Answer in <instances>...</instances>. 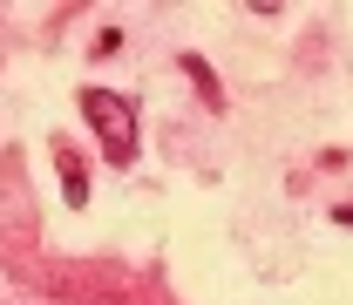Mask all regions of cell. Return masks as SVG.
I'll use <instances>...</instances> for the list:
<instances>
[{
    "instance_id": "6da1fadb",
    "label": "cell",
    "mask_w": 353,
    "mask_h": 305,
    "mask_svg": "<svg viewBox=\"0 0 353 305\" xmlns=\"http://www.w3.org/2000/svg\"><path fill=\"white\" fill-rule=\"evenodd\" d=\"M82 116L95 123L109 163H136V109L116 95V88H82Z\"/></svg>"
},
{
    "instance_id": "7a4b0ae2",
    "label": "cell",
    "mask_w": 353,
    "mask_h": 305,
    "mask_svg": "<svg viewBox=\"0 0 353 305\" xmlns=\"http://www.w3.org/2000/svg\"><path fill=\"white\" fill-rule=\"evenodd\" d=\"M54 170H61V197H68V211H82V204H88V170H82V156H75L68 143H54Z\"/></svg>"
},
{
    "instance_id": "3957f363",
    "label": "cell",
    "mask_w": 353,
    "mask_h": 305,
    "mask_svg": "<svg viewBox=\"0 0 353 305\" xmlns=\"http://www.w3.org/2000/svg\"><path fill=\"white\" fill-rule=\"evenodd\" d=\"M183 68H190V82L204 88V102H211V109H218L224 95H218V75H211V61H204V54H183Z\"/></svg>"
}]
</instances>
